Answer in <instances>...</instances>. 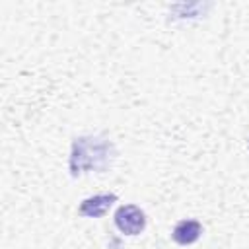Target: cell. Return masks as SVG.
Instances as JSON below:
<instances>
[{"instance_id": "1", "label": "cell", "mask_w": 249, "mask_h": 249, "mask_svg": "<svg viewBox=\"0 0 249 249\" xmlns=\"http://www.w3.org/2000/svg\"><path fill=\"white\" fill-rule=\"evenodd\" d=\"M117 160V146L105 136H80L74 138L70 150L68 169L72 177L89 171H107Z\"/></svg>"}, {"instance_id": "3", "label": "cell", "mask_w": 249, "mask_h": 249, "mask_svg": "<svg viewBox=\"0 0 249 249\" xmlns=\"http://www.w3.org/2000/svg\"><path fill=\"white\" fill-rule=\"evenodd\" d=\"M113 202H117V195L115 193L93 195V196H88V198H84L80 202L78 214L84 216V218H101V216H105L109 212Z\"/></svg>"}, {"instance_id": "5", "label": "cell", "mask_w": 249, "mask_h": 249, "mask_svg": "<svg viewBox=\"0 0 249 249\" xmlns=\"http://www.w3.org/2000/svg\"><path fill=\"white\" fill-rule=\"evenodd\" d=\"M247 146H249V142H247Z\"/></svg>"}, {"instance_id": "2", "label": "cell", "mask_w": 249, "mask_h": 249, "mask_svg": "<svg viewBox=\"0 0 249 249\" xmlns=\"http://www.w3.org/2000/svg\"><path fill=\"white\" fill-rule=\"evenodd\" d=\"M115 226L124 235H138L146 228V214L136 204H123L115 210Z\"/></svg>"}, {"instance_id": "4", "label": "cell", "mask_w": 249, "mask_h": 249, "mask_svg": "<svg viewBox=\"0 0 249 249\" xmlns=\"http://www.w3.org/2000/svg\"><path fill=\"white\" fill-rule=\"evenodd\" d=\"M202 235V224L198 220H181L175 224L173 231H171V239L177 243V245H193L200 239Z\"/></svg>"}]
</instances>
